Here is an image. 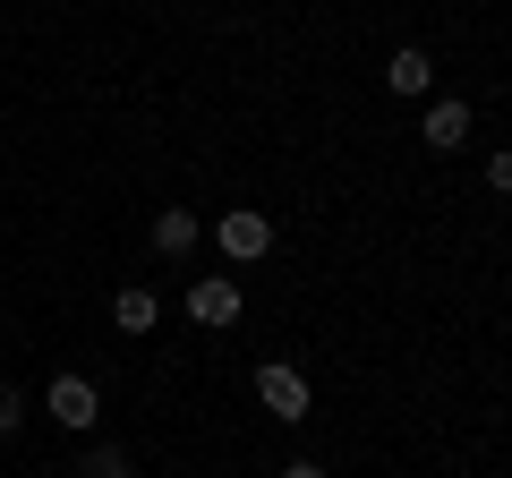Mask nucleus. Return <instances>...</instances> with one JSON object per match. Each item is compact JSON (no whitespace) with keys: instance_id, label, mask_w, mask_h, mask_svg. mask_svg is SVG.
I'll list each match as a JSON object with an SVG mask.
<instances>
[{"instance_id":"nucleus-3","label":"nucleus","mask_w":512,"mask_h":478,"mask_svg":"<svg viewBox=\"0 0 512 478\" xmlns=\"http://www.w3.org/2000/svg\"><path fill=\"white\" fill-rule=\"evenodd\" d=\"M188 316H197L205 333H231V325H239V282H231V274H205L197 291H188Z\"/></svg>"},{"instance_id":"nucleus-2","label":"nucleus","mask_w":512,"mask_h":478,"mask_svg":"<svg viewBox=\"0 0 512 478\" xmlns=\"http://www.w3.org/2000/svg\"><path fill=\"white\" fill-rule=\"evenodd\" d=\"M43 410H52L60 427H77V436H86V427L103 419V393H94L86 376H52V393H43Z\"/></svg>"},{"instance_id":"nucleus-6","label":"nucleus","mask_w":512,"mask_h":478,"mask_svg":"<svg viewBox=\"0 0 512 478\" xmlns=\"http://www.w3.org/2000/svg\"><path fill=\"white\" fill-rule=\"evenodd\" d=\"M427 146H436V154L470 146V103H453V94H444V103H427Z\"/></svg>"},{"instance_id":"nucleus-10","label":"nucleus","mask_w":512,"mask_h":478,"mask_svg":"<svg viewBox=\"0 0 512 478\" xmlns=\"http://www.w3.org/2000/svg\"><path fill=\"white\" fill-rule=\"evenodd\" d=\"M18 419H26V402H18V385H0V436H18Z\"/></svg>"},{"instance_id":"nucleus-12","label":"nucleus","mask_w":512,"mask_h":478,"mask_svg":"<svg viewBox=\"0 0 512 478\" xmlns=\"http://www.w3.org/2000/svg\"><path fill=\"white\" fill-rule=\"evenodd\" d=\"M282 478H325V470H316V461H291V470H282Z\"/></svg>"},{"instance_id":"nucleus-8","label":"nucleus","mask_w":512,"mask_h":478,"mask_svg":"<svg viewBox=\"0 0 512 478\" xmlns=\"http://www.w3.org/2000/svg\"><path fill=\"white\" fill-rule=\"evenodd\" d=\"M427 77H436V69H427L419 43H402V52L384 60V86H393V94H427Z\"/></svg>"},{"instance_id":"nucleus-1","label":"nucleus","mask_w":512,"mask_h":478,"mask_svg":"<svg viewBox=\"0 0 512 478\" xmlns=\"http://www.w3.org/2000/svg\"><path fill=\"white\" fill-rule=\"evenodd\" d=\"M214 239H222V257H265V248H274V214H256V205H231V214L214 222Z\"/></svg>"},{"instance_id":"nucleus-9","label":"nucleus","mask_w":512,"mask_h":478,"mask_svg":"<svg viewBox=\"0 0 512 478\" xmlns=\"http://www.w3.org/2000/svg\"><path fill=\"white\" fill-rule=\"evenodd\" d=\"M77 478H137V470H128V453H120V444H94Z\"/></svg>"},{"instance_id":"nucleus-5","label":"nucleus","mask_w":512,"mask_h":478,"mask_svg":"<svg viewBox=\"0 0 512 478\" xmlns=\"http://www.w3.org/2000/svg\"><path fill=\"white\" fill-rule=\"evenodd\" d=\"M197 239H205V222L188 214V205H163V214H154V257H188Z\"/></svg>"},{"instance_id":"nucleus-7","label":"nucleus","mask_w":512,"mask_h":478,"mask_svg":"<svg viewBox=\"0 0 512 478\" xmlns=\"http://www.w3.org/2000/svg\"><path fill=\"white\" fill-rule=\"evenodd\" d=\"M111 325H120V333H154V325H163V299H154L146 282H128V291L111 299Z\"/></svg>"},{"instance_id":"nucleus-11","label":"nucleus","mask_w":512,"mask_h":478,"mask_svg":"<svg viewBox=\"0 0 512 478\" xmlns=\"http://www.w3.org/2000/svg\"><path fill=\"white\" fill-rule=\"evenodd\" d=\"M487 188H495V197H512V154H495V163H487Z\"/></svg>"},{"instance_id":"nucleus-4","label":"nucleus","mask_w":512,"mask_h":478,"mask_svg":"<svg viewBox=\"0 0 512 478\" xmlns=\"http://www.w3.org/2000/svg\"><path fill=\"white\" fill-rule=\"evenodd\" d=\"M256 402L274 410V419H308V376L274 359V368H256Z\"/></svg>"}]
</instances>
